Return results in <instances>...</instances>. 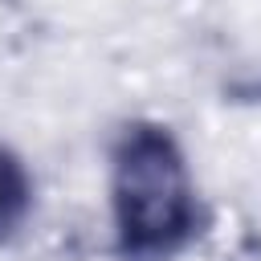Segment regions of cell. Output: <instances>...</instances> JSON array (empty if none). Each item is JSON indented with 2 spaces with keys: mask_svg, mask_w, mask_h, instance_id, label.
Instances as JSON below:
<instances>
[{
  "mask_svg": "<svg viewBox=\"0 0 261 261\" xmlns=\"http://www.w3.org/2000/svg\"><path fill=\"white\" fill-rule=\"evenodd\" d=\"M110 200L126 261H167L200 228L196 188L167 126L130 122L110 159Z\"/></svg>",
  "mask_w": 261,
  "mask_h": 261,
  "instance_id": "6da1fadb",
  "label": "cell"
},
{
  "mask_svg": "<svg viewBox=\"0 0 261 261\" xmlns=\"http://www.w3.org/2000/svg\"><path fill=\"white\" fill-rule=\"evenodd\" d=\"M29 204H33V184H29V171L24 163L0 147V241L12 237L24 216H29Z\"/></svg>",
  "mask_w": 261,
  "mask_h": 261,
  "instance_id": "7a4b0ae2",
  "label": "cell"
}]
</instances>
